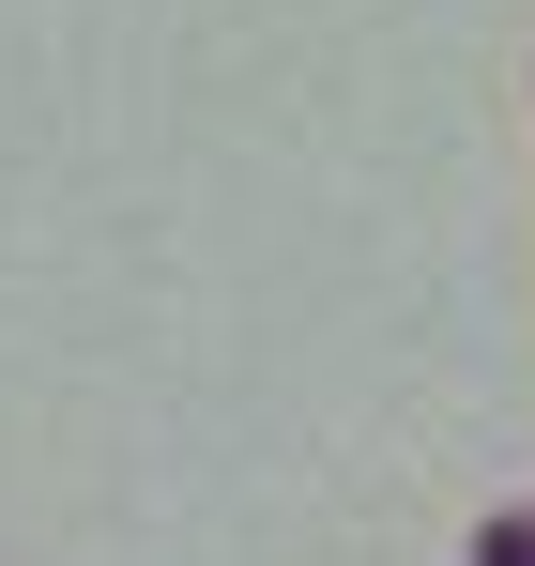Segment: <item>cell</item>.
<instances>
[{
	"instance_id": "cell-1",
	"label": "cell",
	"mask_w": 535,
	"mask_h": 566,
	"mask_svg": "<svg viewBox=\"0 0 535 566\" xmlns=\"http://www.w3.org/2000/svg\"><path fill=\"white\" fill-rule=\"evenodd\" d=\"M490 566H535V521H505V536H490Z\"/></svg>"
}]
</instances>
